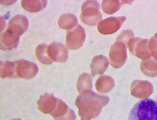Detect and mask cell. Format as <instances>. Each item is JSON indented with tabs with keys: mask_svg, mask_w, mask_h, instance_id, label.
<instances>
[{
	"mask_svg": "<svg viewBox=\"0 0 157 120\" xmlns=\"http://www.w3.org/2000/svg\"><path fill=\"white\" fill-rule=\"evenodd\" d=\"M38 72V68L34 63L21 60L12 62L9 78H19L29 79L34 77Z\"/></svg>",
	"mask_w": 157,
	"mask_h": 120,
	"instance_id": "5",
	"label": "cell"
},
{
	"mask_svg": "<svg viewBox=\"0 0 157 120\" xmlns=\"http://www.w3.org/2000/svg\"><path fill=\"white\" fill-rule=\"evenodd\" d=\"M154 36L155 37L157 40V33H156L155 34Z\"/></svg>",
	"mask_w": 157,
	"mask_h": 120,
	"instance_id": "21",
	"label": "cell"
},
{
	"mask_svg": "<svg viewBox=\"0 0 157 120\" xmlns=\"http://www.w3.org/2000/svg\"><path fill=\"white\" fill-rule=\"evenodd\" d=\"M115 84L114 80L112 77L103 75L97 79L95 86L98 92L105 93L111 91L114 87Z\"/></svg>",
	"mask_w": 157,
	"mask_h": 120,
	"instance_id": "13",
	"label": "cell"
},
{
	"mask_svg": "<svg viewBox=\"0 0 157 120\" xmlns=\"http://www.w3.org/2000/svg\"><path fill=\"white\" fill-rule=\"evenodd\" d=\"M128 120H157V103L149 98L136 103L131 109Z\"/></svg>",
	"mask_w": 157,
	"mask_h": 120,
	"instance_id": "4",
	"label": "cell"
},
{
	"mask_svg": "<svg viewBox=\"0 0 157 120\" xmlns=\"http://www.w3.org/2000/svg\"><path fill=\"white\" fill-rule=\"evenodd\" d=\"M37 109L44 114H48L55 120H75L76 115L61 99L55 97L53 94L45 93L39 99Z\"/></svg>",
	"mask_w": 157,
	"mask_h": 120,
	"instance_id": "2",
	"label": "cell"
},
{
	"mask_svg": "<svg viewBox=\"0 0 157 120\" xmlns=\"http://www.w3.org/2000/svg\"><path fill=\"white\" fill-rule=\"evenodd\" d=\"M148 39L139 37L131 38L127 44L130 53L140 58L150 55L148 47Z\"/></svg>",
	"mask_w": 157,
	"mask_h": 120,
	"instance_id": "10",
	"label": "cell"
},
{
	"mask_svg": "<svg viewBox=\"0 0 157 120\" xmlns=\"http://www.w3.org/2000/svg\"><path fill=\"white\" fill-rule=\"evenodd\" d=\"M92 80L90 75L84 73L81 74L77 81L76 86L77 90L79 94L92 88Z\"/></svg>",
	"mask_w": 157,
	"mask_h": 120,
	"instance_id": "15",
	"label": "cell"
},
{
	"mask_svg": "<svg viewBox=\"0 0 157 120\" xmlns=\"http://www.w3.org/2000/svg\"><path fill=\"white\" fill-rule=\"evenodd\" d=\"M12 120H21L20 119H13Z\"/></svg>",
	"mask_w": 157,
	"mask_h": 120,
	"instance_id": "22",
	"label": "cell"
},
{
	"mask_svg": "<svg viewBox=\"0 0 157 120\" xmlns=\"http://www.w3.org/2000/svg\"><path fill=\"white\" fill-rule=\"evenodd\" d=\"M100 5L95 0L85 1L81 7V13L80 18L85 24L89 26H94L102 17L100 11Z\"/></svg>",
	"mask_w": 157,
	"mask_h": 120,
	"instance_id": "6",
	"label": "cell"
},
{
	"mask_svg": "<svg viewBox=\"0 0 157 120\" xmlns=\"http://www.w3.org/2000/svg\"><path fill=\"white\" fill-rule=\"evenodd\" d=\"M134 36L133 32L130 29H127L122 31L118 36L116 40L122 41L125 43L127 46V44L129 40L134 37Z\"/></svg>",
	"mask_w": 157,
	"mask_h": 120,
	"instance_id": "19",
	"label": "cell"
},
{
	"mask_svg": "<svg viewBox=\"0 0 157 120\" xmlns=\"http://www.w3.org/2000/svg\"><path fill=\"white\" fill-rule=\"evenodd\" d=\"M133 1L103 0L101 9L106 14H112L118 10L123 4H131Z\"/></svg>",
	"mask_w": 157,
	"mask_h": 120,
	"instance_id": "14",
	"label": "cell"
},
{
	"mask_svg": "<svg viewBox=\"0 0 157 120\" xmlns=\"http://www.w3.org/2000/svg\"><path fill=\"white\" fill-rule=\"evenodd\" d=\"M77 22L76 17L73 14L68 13L60 16L58 21V24L61 28L69 30L75 26Z\"/></svg>",
	"mask_w": 157,
	"mask_h": 120,
	"instance_id": "16",
	"label": "cell"
},
{
	"mask_svg": "<svg viewBox=\"0 0 157 120\" xmlns=\"http://www.w3.org/2000/svg\"><path fill=\"white\" fill-rule=\"evenodd\" d=\"M46 1H22L21 4L25 9L30 12L40 11L44 7Z\"/></svg>",
	"mask_w": 157,
	"mask_h": 120,
	"instance_id": "17",
	"label": "cell"
},
{
	"mask_svg": "<svg viewBox=\"0 0 157 120\" xmlns=\"http://www.w3.org/2000/svg\"><path fill=\"white\" fill-rule=\"evenodd\" d=\"M126 19V17L123 16L107 18L99 23L97 26L98 31L103 35L113 34L120 28Z\"/></svg>",
	"mask_w": 157,
	"mask_h": 120,
	"instance_id": "9",
	"label": "cell"
},
{
	"mask_svg": "<svg viewBox=\"0 0 157 120\" xmlns=\"http://www.w3.org/2000/svg\"><path fill=\"white\" fill-rule=\"evenodd\" d=\"M47 47L46 45H39L35 49V54L36 58L40 62L45 65H49L51 64L52 62L48 56Z\"/></svg>",
	"mask_w": 157,
	"mask_h": 120,
	"instance_id": "18",
	"label": "cell"
},
{
	"mask_svg": "<svg viewBox=\"0 0 157 120\" xmlns=\"http://www.w3.org/2000/svg\"><path fill=\"white\" fill-rule=\"evenodd\" d=\"M47 51L49 58L52 62H65L68 58V51L61 43H52L47 47Z\"/></svg>",
	"mask_w": 157,
	"mask_h": 120,
	"instance_id": "11",
	"label": "cell"
},
{
	"mask_svg": "<svg viewBox=\"0 0 157 120\" xmlns=\"http://www.w3.org/2000/svg\"><path fill=\"white\" fill-rule=\"evenodd\" d=\"M108 61L107 57L100 55L94 56L90 66L91 75L102 74L108 67Z\"/></svg>",
	"mask_w": 157,
	"mask_h": 120,
	"instance_id": "12",
	"label": "cell"
},
{
	"mask_svg": "<svg viewBox=\"0 0 157 120\" xmlns=\"http://www.w3.org/2000/svg\"><path fill=\"white\" fill-rule=\"evenodd\" d=\"M148 47L150 55L157 57V40L154 36L148 39Z\"/></svg>",
	"mask_w": 157,
	"mask_h": 120,
	"instance_id": "20",
	"label": "cell"
},
{
	"mask_svg": "<svg viewBox=\"0 0 157 120\" xmlns=\"http://www.w3.org/2000/svg\"><path fill=\"white\" fill-rule=\"evenodd\" d=\"M28 22L24 16L17 15L10 20L7 28L1 38V49L10 50L15 47L19 36L26 30Z\"/></svg>",
	"mask_w": 157,
	"mask_h": 120,
	"instance_id": "3",
	"label": "cell"
},
{
	"mask_svg": "<svg viewBox=\"0 0 157 120\" xmlns=\"http://www.w3.org/2000/svg\"><path fill=\"white\" fill-rule=\"evenodd\" d=\"M109 100L107 96L99 94L92 90L80 94L75 99V105L78 108L80 120H90L98 117Z\"/></svg>",
	"mask_w": 157,
	"mask_h": 120,
	"instance_id": "1",
	"label": "cell"
},
{
	"mask_svg": "<svg viewBox=\"0 0 157 120\" xmlns=\"http://www.w3.org/2000/svg\"><path fill=\"white\" fill-rule=\"evenodd\" d=\"M127 45L120 41L116 40L111 46L109 57L110 65L115 69L121 67L126 59Z\"/></svg>",
	"mask_w": 157,
	"mask_h": 120,
	"instance_id": "7",
	"label": "cell"
},
{
	"mask_svg": "<svg viewBox=\"0 0 157 120\" xmlns=\"http://www.w3.org/2000/svg\"><path fill=\"white\" fill-rule=\"evenodd\" d=\"M85 36L84 29L77 24L75 27L67 31L66 45L69 50L77 49L82 46Z\"/></svg>",
	"mask_w": 157,
	"mask_h": 120,
	"instance_id": "8",
	"label": "cell"
}]
</instances>
